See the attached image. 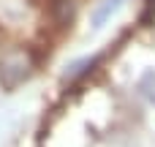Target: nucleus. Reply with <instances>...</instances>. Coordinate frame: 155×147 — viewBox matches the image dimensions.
Returning a JSON list of instances; mask_svg holds the SVG:
<instances>
[{"label":"nucleus","mask_w":155,"mask_h":147,"mask_svg":"<svg viewBox=\"0 0 155 147\" xmlns=\"http://www.w3.org/2000/svg\"><path fill=\"white\" fill-rule=\"evenodd\" d=\"M84 65H93V60H90V57H84V60H79V63L68 65V71H65V79H74L76 74H82V71H84Z\"/></svg>","instance_id":"2"},{"label":"nucleus","mask_w":155,"mask_h":147,"mask_svg":"<svg viewBox=\"0 0 155 147\" xmlns=\"http://www.w3.org/2000/svg\"><path fill=\"white\" fill-rule=\"evenodd\" d=\"M120 3H123V0H104V3L95 8V14H93V27H104L106 19L120 8Z\"/></svg>","instance_id":"1"}]
</instances>
